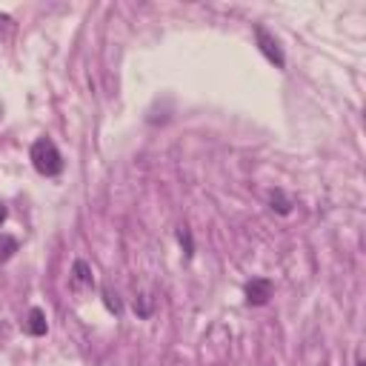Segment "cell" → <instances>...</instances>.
I'll return each mask as SVG.
<instances>
[{
	"mask_svg": "<svg viewBox=\"0 0 366 366\" xmlns=\"http://www.w3.org/2000/svg\"><path fill=\"white\" fill-rule=\"evenodd\" d=\"M18 238H12V235H0V263H6V261H12L15 258V252H18Z\"/></svg>",
	"mask_w": 366,
	"mask_h": 366,
	"instance_id": "7",
	"label": "cell"
},
{
	"mask_svg": "<svg viewBox=\"0 0 366 366\" xmlns=\"http://www.w3.org/2000/svg\"><path fill=\"white\" fill-rule=\"evenodd\" d=\"M6 215H9V212H6V206H4V203H0V227H4V221H6Z\"/></svg>",
	"mask_w": 366,
	"mask_h": 366,
	"instance_id": "12",
	"label": "cell"
},
{
	"mask_svg": "<svg viewBox=\"0 0 366 366\" xmlns=\"http://www.w3.org/2000/svg\"><path fill=\"white\" fill-rule=\"evenodd\" d=\"M23 329H26L29 335H35V338H43V335L49 332L46 312H43V309H38V307H32V309H29V315H26V321H23Z\"/></svg>",
	"mask_w": 366,
	"mask_h": 366,
	"instance_id": "5",
	"label": "cell"
},
{
	"mask_svg": "<svg viewBox=\"0 0 366 366\" xmlns=\"http://www.w3.org/2000/svg\"><path fill=\"white\" fill-rule=\"evenodd\" d=\"M178 241H181V246H183L186 258H192V255H195V244H192V232H189L186 227H181V229H178Z\"/></svg>",
	"mask_w": 366,
	"mask_h": 366,
	"instance_id": "9",
	"label": "cell"
},
{
	"mask_svg": "<svg viewBox=\"0 0 366 366\" xmlns=\"http://www.w3.org/2000/svg\"><path fill=\"white\" fill-rule=\"evenodd\" d=\"M9 32H12V18L9 15H0V40H4Z\"/></svg>",
	"mask_w": 366,
	"mask_h": 366,
	"instance_id": "11",
	"label": "cell"
},
{
	"mask_svg": "<svg viewBox=\"0 0 366 366\" xmlns=\"http://www.w3.org/2000/svg\"><path fill=\"white\" fill-rule=\"evenodd\" d=\"M103 304H106V309H109L112 315H120V312H123V307H120V298H118V292H112L109 286H103Z\"/></svg>",
	"mask_w": 366,
	"mask_h": 366,
	"instance_id": "8",
	"label": "cell"
},
{
	"mask_svg": "<svg viewBox=\"0 0 366 366\" xmlns=\"http://www.w3.org/2000/svg\"><path fill=\"white\" fill-rule=\"evenodd\" d=\"M69 286L72 292H89L95 286V275H92V266L86 261H75V266H72V278H69Z\"/></svg>",
	"mask_w": 366,
	"mask_h": 366,
	"instance_id": "4",
	"label": "cell"
},
{
	"mask_svg": "<svg viewBox=\"0 0 366 366\" xmlns=\"http://www.w3.org/2000/svg\"><path fill=\"white\" fill-rule=\"evenodd\" d=\"M246 301H249V307H266L269 304V298H272V292H275V286H272V280L269 278H252L249 283H246Z\"/></svg>",
	"mask_w": 366,
	"mask_h": 366,
	"instance_id": "3",
	"label": "cell"
},
{
	"mask_svg": "<svg viewBox=\"0 0 366 366\" xmlns=\"http://www.w3.org/2000/svg\"><path fill=\"white\" fill-rule=\"evenodd\" d=\"M269 206H272L278 215H289V212H292V200L286 198V192H283V189H272V195H269Z\"/></svg>",
	"mask_w": 366,
	"mask_h": 366,
	"instance_id": "6",
	"label": "cell"
},
{
	"mask_svg": "<svg viewBox=\"0 0 366 366\" xmlns=\"http://www.w3.org/2000/svg\"><path fill=\"white\" fill-rule=\"evenodd\" d=\"M255 40H258L261 55H263L275 69H283V66H286V55H283V49H280V43H278V38H275L266 26H255Z\"/></svg>",
	"mask_w": 366,
	"mask_h": 366,
	"instance_id": "2",
	"label": "cell"
},
{
	"mask_svg": "<svg viewBox=\"0 0 366 366\" xmlns=\"http://www.w3.org/2000/svg\"><path fill=\"white\" fill-rule=\"evenodd\" d=\"M29 158H32V166L43 178H57L63 172V155H60V149L55 146V140H49V137H38L32 143Z\"/></svg>",
	"mask_w": 366,
	"mask_h": 366,
	"instance_id": "1",
	"label": "cell"
},
{
	"mask_svg": "<svg viewBox=\"0 0 366 366\" xmlns=\"http://www.w3.org/2000/svg\"><path fill=\"white\" fill-rule=\"evenodd\" d=\"M135 309H137L140 318H149V312H152V298H149V295H140V298L135 301Z\"/></svg>",
	"mask_w": 366,
	"mask_h": 366,
	"instance_id": "10",
	"label": "cell"
},
{
	"mask_svg": "<svg viewBox=\"0 0 366 366\" xmlns=\"http://www.w3.org/2000/svg\"><path fill=\"white\" fill-rule=\"evenodd\" d=\"M358 366H363V358H358Z\"/></svg>",
	"mask_w": 366,
	"mask_h": 366,
	"instance_id": "13",
	"label": "cell"
}]
</instances>
